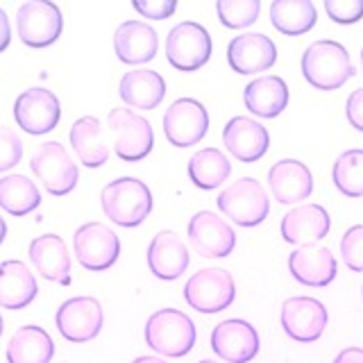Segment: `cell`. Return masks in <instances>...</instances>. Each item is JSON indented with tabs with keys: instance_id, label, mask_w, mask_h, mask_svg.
I'll return each mask as SVG.
<instances>
[{
	"instance_id": "obj_34",
	"label": "cell",
	"mask_w": 363,
	"mask_h": 363,
	"mask_svg": "<svg viewBox=\"0 0 363 363\" xmlns=\"http://www.w3.org/2000/svg\"><path fill=\"white\" fill-rule=\"evenodd\" d=\"M216 14L225 28L243 30L250 28L261 14L259 0H218L216 3Z\"/></svg>"
},
{
	"instance_id": "obj_12",
	"label": "cell",
	"mask_w": 363,
	"mask_h": 363,
	"mask_svg": "<svg viewBox=\"0 0 363 363\" xmlns=\"http://www.w3.org/2000/svg\"><path fill=\"white\" fill-rule=\"evenodd\" d=\"M55 323L66 340L86 343V340H94L100 334L102 325H105V313H102V304L96 298L77 295V298L66 300L57 309Z\"/></svg>"
},
{
	"instance_id": "obj_24",
	"label": "cell",
	"mask_w": 363,
	"mask_h": 363,
	"mask_svg": "<svg viewBox=\"0 0 363 363\" xmlns=\"http://www.w3.org/2000/svg\"><path fill=\"white\" fill-rule=\"evenodd\" d=\"M268 186L277 202L295 204L313 193V175L298 159H281L268 170Z\"/></svg>"
},
{
	"instance_id": "obj_27",
	"label": "cell",
	"mask_w": 363,
	"mask_h": 363,
	"mask_svg": "<svg viewBox=\"0 0 363 363\" xmlns=\"http://www.w3.org/2000/svg\"><path fill=\"white\" fill-rule=\"evenodd\" d=\"M118 96L128 107L150 111L162 105L166 96V82L157 71H130L121 77Z\"/></svg>"
},
{
	"instance_id": "obj_28",
	"label": "cell",
	"mask_w": 363,
	"mask_h": 363,
	"mask_svg": "<svg viewBox=\"0 0 363 363\" xmlns=\"http://www.w3.org/2000/svg\"><path fill=\"white\" fill-rule=\"evenodd\" d=\"M73 145V152L77 155L79 164L86 168H100L109 159V145L102 134V123L96 116H82L73 123L71 134H68Z\"/></svg>"
},
{
	"instance_id": "obj_15",
	"label": "cell",
	"mask_w": 363,
	"mask_h": 363,
	"mask_svg": "<svg viewBox=\"0 0 363 363\" xmlns=\"http://www.w3.org/2000/svg\"><path fill=\"white\" fill-rule=\"evenodd\" d=\"M189 241L204 259L230 257L236 247V234L230 223L213 211H198L189 220Z\"/></svg>"
},
{
	"instance_id": "obj_35",
	"label": "cell",
	"mask_w": 363,
	"mask_h": 363,
	"mask_svg": "<svg viewBox=\"0 0 363 363\" xmlns=\"http://www.w3.org/2000/svg\"><path fill=\"white\" fill-rule=\"evenodd\" d=\"M340 257L352 272H363V225H354L340 238Z\"/></svg>"
},
{
	"instance_id": "obj_29",
	"label": "cell",
	"mask_w": 363,
	"mask_h": 363,
	"mask_svg": "<svg viewBox=\"0 0 363 363\" xmlns=\"http://www.w3.org/2000/svg\"><path fill=\"white\" fill-rule=\"evenodd\" d=\"M55 357V343L43 327H18L7 345V363H50Z\"/></svg>"
},
{
	"instance_id": "obj_3",
	"label": "cell",
	"mask_w": 363,
	"mask_h": 363,
	"mask_svg": "<svg viewBox=\"0 0 363 363\" xmlns=\"http://www.w3.org/2000/svg\"><path fill=\"white\" fill-rule=\"evenodd\" d=\"M196 338V323L179 309H159L145 323V343L162 357H186Z\"/></svg>"
},
{
	"instance_id": "obj_4",
	"label": "cell",
	"mask_w": 363,
	"mask_h": 363,
	"mask_svg": "<svg viewBox=\"0 0 363 363\" xmlns=\"http://www.w3.org/2000/svg\"><path fill=\"white\" fill-rule=\"evenodd\" d=\"M216 204L227 218L241 227H257L270 213V200L266 196V189L255 177L236 179L234 184H230L220 193Z\"/></svg>"
},
{
	"instance_id": "obj_19",
	"label": "cell",
	"mask_w": 363,
	"mask_h": 363,
	"mask_svg": "<svg viewBox=\"0 0 363 363\" xmlns=\"http://www.w3.org/2000/svg\"><path fill=\"white\" fill-rule=\"evenodd\" d=\"M289 270L295 281L304 286L323 289L336 279L338 264L332 250L323 245H302L289 257Z\"/></svg>"
},
{
	"instance_id": "obj_18",
	"label": "cell",
	"mask_w": 363,
	"mask_h": 363,
	"mask_svg": "<svg viewBox=\"0 0 363 363\" xmlns=\"http://www.w3.org/2000/svg\"><path fill=\"white\" fill-rule=\"evenodd\" d=\"M223 143L234 159L243 164H255L268 152L270 134L261 123L247 116H234L223 128Z\"/></svg>"
},
{
	"instance_id": "obj_23",
	"label": "cell",
	"mask_w": 363,
	"mask_h": 363,
	"mask_svg": "<svg viewBox=\"0 0 363 363\" xmlns=\"http://www.w3.org/2000/svg\"><path fill=\"white\" fill-rule=\"evenodd\" d=\"M30 261L37 272L48 281H57L68 286L71 284V255L62 236L43 234L30 241Z\"/></svg>"
},
{
	"instance_id": "obj_37",
	"label": "cell",
	"mask_w": 363,
	"mask_h": 363,
	"mask_svg": "<svg viewBox=\"0 0 363 363\" xmlns=\"http://www.w3.org/2000/svg\"><path fill=\"white\" fill-rule=\"evenodd\" d=\"M23 157V141L11 128H0V173L14 168Z\"/></svg>"
},
{
	"instance_id": "obj_17",
	"label": "cell",
	"mask_w": 363,
	"mask_h": 363,
	"mask_svg": "<svg viewBox=\"0 0 363 363\" xmlns=\"http://www.w3.org/2000/svg\"><path fill=\"white\" fill-rule=\"evenodd\" d=\"M227 62L238 75L264 73L277 62V45L270 37L259 32L238 34L227 45Z\"/></svg>"
},
{
	"instance_id": "obj_42",
	"label": "cell",
	"mask_w": 363,
	"mask_h": 363,
	"mask_svg": "<svg viewBox=\"0 0 363 363\" xmlns=\"http://www.w3.org/2000/svg\"><path fill=\"white\" fill-rule=\"evenodd\" d=\"M132 363H166V361L159 359V357H139V359H134Z\"/></svg>"
},
{
	"instance_id": "obj_9",
	"label": "cell",
	"mask_w": 363,
	"mask_h": 363,
	"mask_svg": "<svg viewBox=\"0 0 363 363\" xmlns=\"http://www.w3.org/2000/svg\"><path fill=\"white\" fill-rule=\"evenodd\" d=\"M236 298L232 275L225 268H204L196 272L184 286V300L200 313L225 311Z\"/></svg>"
},
{
	"instance_id": "obj_7",
	"label": "cell",
	"mask_w": 363,
	"mask_h": 363,
	"mask_svg": "<svg viewBox=\"0 0 363 363\" xmlns=\"http://www.w3.org/2000/svg\"><path fill=\"white\" fill-rule=\"evenodd\" d=\"M107 125L113 134V147L123 162H141L152 152L155 132L152 125L132 109H111Z\"/></svg>"
},
{
	"instance_id": "obj_16",
	"label": "cell",
	"mask_w": 363,
	"mask_h": 363,
	"mask_svg": "<svg viewBox=\"0 0 363 363\" xmlns=\"http://www.w3.org/2000/svg\"><path fill=\"white\" fill-rule=\"evenodd\" d=\"M259 334L247 320L230 318L213 327L211 350L227 363H250L259 354Z\"/></svg>"
},
{
	"instance_id": "obj_38",
	"label": "cell",
	"mask_w": 363,
	"mask_h": 363,
	"mask_svg": "<svg viewBox=\"0 0 363 363\" xmlns=\"http://www.w3.org/2000/svg\"><path fill=\"white\" fill-rule=\"evenodd\" d=\"M132 7L139 11L143 18L166 21L177 11V0H134Z\"/></svg>"
},
{
	"instance_id": "obj_21",
	"label": "cell",
	"mask_w": 363,
	"mask_h": 363,
	"mask_svg": "<svg viewBox=\"0 0 363 363\" xmlns=\"http://www.w3.org/2000/svg\"><path fill=\"white\" fill-rule=\"evenodd\" d=\"M113 50L123 64H147L159 50V37L155 28L143 21H125L113 32Z\"/></svg>"
},
{
	"instance_id": "obj_1",
	"label": "cell",
	"mask_w": 363,
	"mask_h": 363,
	"mask_svg": "<svg viewBox=\"0 0 363 363\" xmlns=\"http://www.w3.org/2000/svg\"><path fill=\"white\" fill-rule=\"evenodd\" d=\"M302 75L318 91H336L354 75L350 52L338 41H315L302 55Z\"/></svg>"
},
{
	"instance_id": "obj_33",
	"label": "cell",
	"mask_w": 363,
	"mask_h": 363,
	"mask_svg": "<svg viewBox=\"0 0 363 363\" xmlns=\"http://www.w3.org/2000/svg\"><path fill=\"white\" fill-rule=\"evenodd\" d=\"M334 186L347 198H361L363 196V150H345L336 159L334 170Z\"/></svg>"
},
{
	"instance_id": "obj_39",
	"label": "cell",
	"mask_w": 363,
	"mask_h": 363,
	"mask_svg": "<svg viewBox=\"0 0 363 363\" xmlns=\"http://www.w3.org/2000/svg\"><path fill=\"white\" fill-rule=\"evenodd\" d=\"M345 113H347V121H350L352 128L363 132V89H357L350 94L347 105H345Z\"/></svg>"
},
{
	"instance_id": "obj_43",
	"label": "cell",
	"mask_w": 363,
	"mask_h": 363,
	"mask_svg": "<svg viewBox=\"0 0 363 363\" xmlns=\"http://www.w3.org/2000/svg\"><path fill=\"white\" fill-rule=\"evenodd\" d=\"M5 236H7V223L3 220V216H0V245H3Z\"/></svg>"
},
{
	"instance_id": "obj_30",
	"label": "cell",
	"mask_w": 363,
	"mask_h": 363,
	"mask_svg": "<svg viewBox=\"0 0 363 363\" xmlns=\"http://www.w3.org/2000/svg\"><path fill=\"white\" fill-rule=\"evenodd\" d=\"M318 21V11L311 0H275L270 5V23L286 37L306 34Z\"/></svg>"
},
{
	"instance_id": "obj_46",
	"label": "cell",
	"mask_w": 363,
	"mask_h": 363,
	"mask_svg": "<svg viewBox=\"0 0 363 363\" xmlns=\"http://www.w3.org/2000/svg\"><path fill=\"white\" fill-rule=\"evenodd\" d=\"M361 71H363V50H361Z\"/></svg>"
},
{
	"instance_id": "obj_6",
	"label": "cell",
	"mask_w": 363,
	"mask_h": 363,
	"mask_svg": "<svg viewBox=\"0 0 363 363\" xmlns=\"http://www.w3.org/2000/svg\"><path fill=\"white\" fill-rule=\"evenodd\" d=\"M30 168L50 196H66L77 186L79 170L60 141H45L30 159Z\"/></svg>"
},
{
	"instance_id": "obj_20",
	"label": "cell",
	"mask_w": 363,
	"mask_h": 363,
	"mask_svg": "<svg viewBox=\"0 0 363 363\" xmlns=\"http://www.w3.org/2000/svg\"><path fill=\"white\" fill-rule=\"evenodd\" d=\"M329 213L320 204H300L281 218V238L291 245H313L329 234Z\"/></svg>"
},
{
	"instance_id": "obj_22",
	"label": "cell",
	"mask_w": 363,
	"mask_h": 363,
	"mask_svg": "<svg viewBox=\"0 0 363 363\" xmlns=\"http://www.w3.org/2000/svg\"><path fill=\"white\" fill-rule=\"evenodd\" d=\"M147 268L157 279L175 281L189 268V247L175 232H159L147 247Z\"/></svg>"
},
{
	"instance_id": "obj_26",
	"label": "cell",
	"mask_w": 363,
	"mask_h": 363,
	"mask_svg": "<svg viewBox=\"0 0 363 363\" xmlns=\"http://www.w3.org/2000/svg\"><path fill=\"white\" fill-rule=\"evenodd\" d=\"M243 102L259 118H277L289 105V86L279 75H261L243 89Z\"/></svg>"
},
{
	"instance_id": "obj_5",
	"label": "cell",
	"mask_w": 363,
	"mask_h": 363,
	"mask_svg": "<svg viewBox=\"0 0 363 363\" xmlns=\"http://www.w3.org/2000/svg\"><path fill=\"white\" fill-rule=\"evenodd\" d=\"M213 43L211 34L200 23L184 21L168 32L166 57L168 64L179 73H193L211 60Z\"/></svg>"
},
{
	"instance_id": "obj_44",
	"label": "cell",
	"mask_w": 363,
	"mask_h": 363,
	"mask_svg": "<svg viewBox=\"0 0 363 363\" xmlns=\"http://www.w3.org/2000/svg\"><path fill=\"white\" fill-rule=\"evenodd\" d=\"M3 329H5V323H3V315H0V336H3Z\"/></svg>"
},
{
	"instance_id": "obj_10",
	"label": "cell",
	"mask_w": 363,
	"mask_h": 363,
	"mask_svg": "<svg viewBox=\"0 0 363 363\" xmlns=\"http://www.w3.org/2000/svg\"><path fill=\"white\" fill-rule=\"evenodd\" d=\"M73 250L79 266L91 272L111 268L121 257V238L102 223H86L77 227L73 236Z\"/></svg>"
},
{
	"instance_id": "obj_40",
	"label": "cell",
	"mask_w": 363,
	"mask_h": 363,
	"mask_svg": "<svg viewBox=\"0 0 363 363\" xmlns=\"http://www.w3.org/2000/svg\"><path fill=\"white\" fill-rule=\"evenodd\" d=\"M9 41H11V26L5 9H0V52H5L9 48Z\"/></svg>"
},
{
	"instance_id": "obj_41",
	"label": "cell",
	"mask_w": 363,
	"mask_h": 363,
	"mask_svg": "<svg viewBox=\"0 0 363 363\" xmlns=\"http://www.w3.org/2000/svg\"><path fill=\"white\" fill-rule=\"evenodd\" d=\"M334 363H363V350L361 347H345L343 352H338Z\"/></svg>"
},
{
	"instance_id": "obj_8",
	"label": "cell",
	"mask_w": 363,
	"mask_h": 363,
	"mask_svg": "<svg viewBox=\"0 0 363 363\" xmlns=\"http://www.w3.org/2000/svg\"><path fill=\"white\" fill-rule=\"evenodd\" d=\"M62 11L50 0H28L16 11L18 39L30 48H48L62 37Z\"/></svg>"
},
{
	"instance_id": "obj_36",
	"label": "cell",
	"mask_w": 363,
	"mask_h": 363,
	"mask_svg": "<svg viewBox=\"0 0 363 363\" xmlns=\"http://www.w3.org/2000/svg\"><path fill=\"white\" fill-rule=\"evenodd\" d=\"M325 11L338 26H352L363 18V0H325Z\"/></svg>"
},
{
	"instance_id": "obj_11",
	"label": "cell",
	"mask_w": 363,
	"mask_h": 363,
	"mask_svg": "<svg viewBox=\"0 0 363 363\" xmlns=\"http://www.w3.org/2000/svg\"><path fill=\"white\" fill-rule=\"evenodd\" d=\"M209 132V111L193 98H179L164 113V134L170 145H198Z\"/></svg>"
},
{
	"instance_id": "obj_14",
	"label": "cell",
	"mask_w": 363,
	"mask_h": 363,
	"mask_svg": "<svg viewBox=\"0 0 363 363\" xmlns=\"http://www.w3.org/2000/svg\"><path fill=\"white\" fill-rule=\"evenodd\" d=\"M279 320L289 338L298 340V343H313L323 336L329 323V313L320 300L309 298V295H298V298H289L281 304Z\"/></svg>"
},
{
	"instance_id": "obj_13",
	"label": "cell",
	"mask_w": 363,
	"mask_h": 363,
	"mask_svg": "<svg viewBox=\"0 0 363 363\" xmlns=\"http://www.w3.org/2000/svg\"><path fill=\"white\" fill-rule=\"evenodd\" d=\"M62 118L60 98L52 91L34 86L23 91L14 102V121L23 132L32 136L48 134L57 128V123Z\"/></svg>"
},
{
	"instance_id": "obj_32",
	"label": "cell",
	"mask_w": 363,
	"mask_h": 363,
	"mask_svg": "<svg viewBox=\"0 0 363 363\" xmlns=\"http://www.w3.org/2000/svg\"><path fill=\"white\" fill-rule=\"evenodd\" d=\"M41 193L37 184L26 175H7L0 179V209L9 216H28L39 209Z\"/></svg>"
},
{
	"instance_id": "obj_31",
	"label": "cell",
	"mask_w": 363,
	"mask_h": 363,
	"mask_svg": "<svg viewBox=\"0 0 363 363\" xmlns=\"http://www.w3.org/2000/svg\"><path fill=\"white\" fill-rule=\"evenodd\" d=\"M232 175V164L218 147H204L189 159V177L202 191L218 189Z\"/></svg>"
},
{
	"instance_id": "obj_25",
	"label": "cell",
	"mask_w": 363,
	"mask_h": 363,
	"mask_svg": "<svg viewBox=\"0 0 363 363\" xmlns=\"http://www.w3.org/2000/svg\"><path fill=\"white\" fill-rule=\"evenodd\" d=\"M39 293L37 279L30 268L18 259L0 264V306L9 311H21L34 302Z\"/></svg>"
},
{
	"instance_id": "obj_45",
	"label": "cell",
	"mask_w": 363,
	"mask_h": 363,
	"mask_svg": "<svg viewBox=\"0 0 363 363\" xmlns=\"http://www.w3.org/2000/svg\"><path fill=\"white\" fill-rule=\"evenodd\" d=\"M198 363H218V361H211V359H202V361H198Z\"/></svg>"
},
{
	"instance_id": "obj_2",
	"label": "cell",
	"mask_w": 363,
	"mask_h": 363,
	"mask_svg": "<svg viewBox=\"0 0 363 363\" xmlns=\"http://www.w3.org/2000/svg\"><path fill=\"white\" fill-rule=\"evenodd\" d=\"M105 216L121 227H139L152 211V193L136 177H118L100 193Z\"/></svg>"
}]
</instances>
